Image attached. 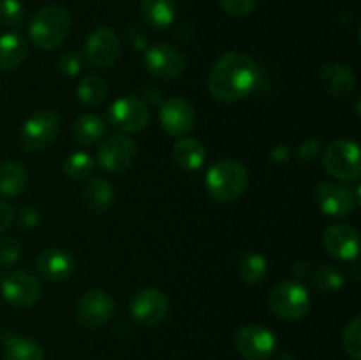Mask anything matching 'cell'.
I'll return each mask as SVG.
<instances>
[{
	"instance_id": "7",
	"label": "cell",
	"mask_w": 361,
	"mask_h": 360,
	"mask_svg": "<svg viewBox=\"0 0 361 360\" xmlns=\"http://www.w3.org/2000/svg\"><path fill=\"white\" fill-rule=\"evenodd\" d=\"M137 159V145L126 134L108 136L97 148V164L109 173L129 169Z\"/></svg>"
},
{
	"instance_id": "4",
	"label": "cell",
	"mask_w": 361,
	"mask_h": 360,
	"mask_svg": "<svg viewBox=\"0 0 361 360\" xmlns=\"http://www.w3.org/2000/svg\"><path fill=\"white\" fill-rule=\"evenodd\" d=\"M271 313L286 321H296L307 314L310 307V295L298 281H282L271 288L268 295Z\"/></svg>"
},
{
	"instance_id": "30",
	"label": "cell",
	"mask_w": 361,
	"mask_h": 360,
	"mask_svg": "<svg viewBox=\"0 0 361 360\" xmlns=\"http://www.w3.org/2000/svg\"><path fill=\"white\" fill-rule=\"evenodd\" d=\"M312 282L317 292L328 295V293H335L341 289L342 282H344V275H342V272L335 265H323V267L316 270Z\"/></svg>"
},
{
	"instance_id": "41",
	"label": "cell",
	"mask_w": 361,
	"mask_h": 360,
	"mask_svg": "<svg viewBox=\"0 0 361 360\" xmlns=\"http://www.w3.org/2000/svg\"><path fill=\"white\" fill-rule=\"evenodd\" d=\"M277 360H296V359H293L291 355H281Z\"/></svg>"
},
{
	"instance_id": "21",
	"label": "cell",
	"mask_w": 361,
	"mask_h": 360,
	"mask_svg": "<svg viewBox=\"0 0 361 360\" xmlns=\"http://www.w3.org/2000/svg\"><path fill=\"white\" fill-rule=\"evenodd\" d=\"M4 360H42L44 353L42 348L32 339L18 335L14 332L2 334Z\"/></svg>"
},
{
	"instance_id": "1",
	"label": "cell",
	"mask_w": 361,
	"mask_h": 360,
	"mask_svg": "<svg viewBox=\"0 0 361 360\" xmlns=\"http://www.w3.org/2000/svg\"><path fill=\"white\" fill-rule=\"evenodd\" d=\"M259 83V66L245 53L228 52L212 67L208 90L215 101L235 102L249 97Z\"/></svg>"
},
{
	"instance_id": "31",
	"label": "cell",
	"mask_w": 361,
	"mask_h": 360,
	"mask_svg": "<svg viewBox=\"0 0 361 360\" xmlns=\"http://www.w3.org/2000/svg\"><path fill=\"white\" fill-rule=\"evenodd\" d=\"M342 344L351 359H361V316H355L344 328Z\"/></svg>"
},
{
	"instance_id": "6",
	"label": "cell",
	"mask_w": 361,
	"mask_h": 360,
	"mask_svg": "<svg viewBox=\"0 0 361 360\" xmlns=\"http://www.w3.org/2000/svg\"><path fill=\"white\" fill-rule=\"evenodd\" d=\"M60 131V119L53 109H39L27 119L21 129V148L37 152L53 143Z\"/></svg>"
},
{
	"instance_id": "33",
	"label": "cell",
	"mask_w": 361,
	"mask_h": 360,
	"mask_svg": "<svg viewBox=\"0 0 361 360\" xmlns=\"http://www.w3.org/2000/svg\"><path fill=\"white\" fill-rule=\"evenodd\" d=\"M81 66H83V60H81L80 53L73 52V49L62 53L59 56V60H56V71L66 78L76 76L81 71Z\"/></svg>"
},
{
	"instance_id": "32",
	"label": "cell",
	"mask_w": 361,
	"mask_h": 360,
	"mask_svg": "<svg viewBox=\"0 0 361 360\" xmlns=\"http://www.w3.org/2000/svg\"><path fill=\"white\" fill-rule=\"evenodd\" d=\"M25 9L20 0H0V25L16 28L23 23Z\"/></svg>"
},
{
	"instance_id": "23",
	"label": "cell",
	"mask_w": 361,
	"mask_h": 360,
	"mask_svg": "<svg viewBox=\"0 0 361 360\" xmlns=\"http://www.w3.org/2000/svg\"><path fill=\"white\" fill-rule=\"evenodd\" d=\"M83 203L94 214H102L113 203V186L102 176H94L83 187Z\"/></svg>"
},
{
	"instance_id": "13",
	"label": "cell",
	"mask_w": 361,
	"mask_h": 360,
	"mask_svg": "<svg viewBox=\"0 0 361 360\" xmlns=\"http://www.w3.org/2000/svg\"><path fill=\"white\" fill-rule=\"evenodd\" d=\"M85 56L99 69H109L120 59V39L111 28H97L85 42Z\"/></svg>"
},
{
	"instance_id": "3",
	"label": "cell",
	"mask_w": 361,
	"mask_h": 360,
	"mask_svg": "<svg viewBox=\"0 0 361 360\" xmlns=\"http://www.w3.org/2000/svg\"><path fill=\"white\" fill-rule=\"evenodd\" d=\"M71 14L62 6H44L32 16L28 37L37 48H59L71 32Z\"/></svg>"
},
{
	"instance_id": "34",
	"label": "cell",
	"mask_w": 361,
	"mask_h": 360,
	"mask_svg": "<svg viewBox=\"0 0 361 360\" xmlns=\"http://www.w3.org/2000/svg\"><path fill=\"white\" fill-rule=\"evenodd\" d=\"M20 254L21 244L16 239H11V236L0 239V265L2 267H9V265L16 263L20 260Z\"/></svg>"
},
{
	"instance_id": "12",
	"label": "cell",
	"mask_w": 361,
	"mask_h": 360,
	"mask_svg": "<svg viewBox=\"0 0 361 360\" xmlns=\"http://www.w3.org/2000/svg\"><path fill=\"white\" fill-rule=\"evenodd\" d=\"M187 60L178 48L171 44L152 46L145 53V67L155 80H175L185 71Z\"/></svg>"
},
{
	"instance_id": "27",
	"label": "cell",
	"mask_w": 361,
	"mask_h": 360,
	"mask_svg": "<svg viewBox=\"0 0 361 360\" xmlns=\"http://www.w3.org/2000/svg\"><path fill=\"white\" fill-rule=\"evenodd\" d=\"M78 99L87 106H101L108 97V85L97 74H87L78 83Z\"/></svg>"
},
{
	"instance_id": "29",
	"label": "cell",
	"mask_w": 361,
	"mask_h": 360,
	"mask_svg": "<svg viewBox=\"0 0 361 360\" xmlns=\"http://www.w3.org/2000/svg\"><path fill=\"white\" fill-rule=\"evenodd\" d=\"M95 168V159L87 152H73L69 157L63 161V173L71 180H85L90 179Z\"/></svg>"
},
{
	"instance_id": "17",
	"label": "cell",
	"mask_w": 361,
	"mask_h": 360,
	"mask_svg": "<svg viewBox=\"0 0 361 360\" xmlns=\"http://www.w3.org/2000/svg\"><path fill=\"white\" fill-rule=\"evenodd\" d=\"M323 244L330 256L342 261H351L360 253V233L349 224H334L324 232Z\"/></svg>"
},
{
	"instance_id": "11",
	"label": "cell",
	"mask_w": 361,
	"mask_h": 360,
	"mask_svg": "<svg viewBox=\"0 0 361 360\" xmlns=\"http://www.w3.org/2000/svg\"><path fill=\"white\" fill-rule=\"evenodd\" d=\"M4 300L14 307H32L41 299V282L25 270H13L6 274L0 282Z\"/></svg>"
},
{
	"instance_id": "18",
	"label": "cell",
	"mask_w": 361,
	"mask_h": 360,
	"mask_svg": "<svg viewBox=\"0 0 361 360\" xmlns=\"http://www.w3.org/2000/svg\"><path fill=\"white\" fill-rule=\"evenodd\" d=\"M74 267H76V261H74L73 254L66 249H60V247L44 249L35 260V268L41 274V277L53 282L69 279L73 275Z\"/></svg>"
},
{
	"instance_id": "40",
	"label": "cell",
	"mask_w": 361,
	"mask_h": 360,
	"mask_svg": "<svg viewBox=\"0 0 361 360\" xmlns=\"http://www.w3.org/2000/svg\"><path fill=\"white\" fill-rule=\"evenodd\" d=\"M293 274H295L296 279H305L309 277L310 274V263L305 260H300L293 265Z\"/></svg>"
},
{
	"instance_id": "36",
	"label": "cell",
	"mask_w": 361,
	"mask_h": 360,
	"mask_svg": "<svg viewBox=\"0 0 361 360\" xmlns=\"http://www.w3.org/2000/svg\"><path fill=\"white\" fill-rule=\"evenodd\" d=\"M321 152V141L316 138H307L298 148V159L302 162H310L319 155Z\"/></svg>"
},
{
	"instance_id": "24",
	"label": "cell",
	"mask_w": 361,
	"mask_h": 360,
	"mask_svg": "<svg viewBox=\"0 0 361 360\" xmlns=\"http://www.w3.org/2000/svg\"><path fill=\"white\" fill-rule=\"evenodd\" d=\"M141 14L152 28L161 30L175 21V0H141Z\"/></svg>"
},
{
	"instance_id": "20",
	"label": "cell",
	"mask_w": 361,
	"mask_h": 360,
	"mask_svg": "<svg viewBox=\"0 0 361 360\" xmlns=\"http://www.w3.org/2000/svg\"><path fill=\"white\" fill-rule=\"evenodd\" d=\"M173 159L182 169L196 172L207 161V148L196 138L182 136L173 145Z\"/></svg>"
},
{
	"instance_id": "19",
	"label": "cell",
	"mask_w": 361,
	"mask_h": 360,
	"mask_svg": "<svg viewBox=\"0 0 361 360\" xmlns=\"http://www.w3.org/2000/svg\"><path fill=\"white\" fill-rule=\"evenodd\" d=\"M321 85L334 97H348L356 87V76L348 64L330 62L321 69Z\"/></svg>"
},
{
	"instance_id": "15",
	"label": "cell",
	"mask_w": 361,
	"mask_h": 360,
	"mask_svg": "<svg viewBox=\"0 0 361 360\" xmlns=\"http://www.w3.org/2000/svg\"><path fill=\"white\" fill-rule=\"evenodd\" d=\"M168 296L159 288H145L137 293L130 304V314L137 323L145 327L159 325L168 314Z\"/></svg>"
},
{
	"instance_id": "38",
	"label": "cell",
	"mask_w": 361,
	"mask_h": 360,
	"mask_svg": "<svg viewBox=\"0 0 361 360\" xmlns=\"http://www.w3.org/2000/svg\"><path fill=\"white\" fill-rule=\"evenodd\" d=\"M293 147H289V145H277V147L271 148L270 152V157L271 161L277 162V164H282V162H288L289 159H291L293 155Z\"/></svg>"
},
{
	"instance_id": "14",
	"label": "cell",
	"mask_w": 361,
	"mask_h": 360,
	"mask_svg": "<svg viewBox=\"0 0 361 360\" xmlns=\"http://www.w3.org/2000/svg\"><path fill=\"white\" fill-rule=\"evenodd\" d=\"M314 200L321 212L331 215V217H348L356 208V201L351 191L335 182H323L316 186Z\"/></svg>"
},
{
	"instance_id": "35",
	"label": "cell",
	"mask_w": 361,
	"mask_h": 360,
	"mask_svg": "<svg viewBox=\"0 0 361 360\" xmlns=\"http://www.w3.org/2000/svg\"><path fill=\"white\" fill-rule=\"evenodd\" d=\"M257 2H259V0H219L222 9H224L229 16L235 18H242L252 13V11L256 9Z\"/></svg>"
},
{
	"instance_id": "8",
	"label": "cell",
	"mask_w": 361,
	"mask_h": 360,
	"mask_svg": "<svg viewBox=\"0 0 361 360\" xmlns=\"http://www.w3.org/2000/svg\"><path fill=\"white\" fill-rule=\"evenodd\" d=\"M235 348L245 360H268L277 349V339L270 328L250 323L236 332Z\"/></svg>"
},
{
	"instance_id": "25",
	"label": "cell",
	"mask_w": 361,
	"mask_h": 360,
	"mask_svg": "<svg viewBox=\"0 0 361 360\" xmlns=\"http://www.w3.org/2000/svg\"><path fill=\"white\" fill-rule=\"evenodd\" d=\"M104 133L106 122L94 113H85V115L78 116L73 124V138L85 147L97 143L104 136Z\"/></svg>"
},
{
	"instance_id": "10",
	"label": "cell",
	"mask_w": 361,
	"mask_h": 360,
	"mask_svg": "<svg viewBox=\"0 0 361 360\" xmlns=\"http://www.w3.org/2000/svg\"><path fill=\"white\" fill-rule=\"evenodd\" d=\"M108 122L123 133H140L150 122V109L140 97L126 95L111 104Z\"/></svg>"
},
{
	"instance_id": "37",
	"label": "cell",
	"mask_w": 361,
	"mask_h": 360,
	"mask_svg": "<svg viewBox=\"0 0 361 360\" xmlns=\"http://www.w3.org/2000/svg\"><path fill=\"white\" fill-rule=\"evenodd\" d=\"M14 221V210L7 201L0 200V233L6 232Z\"/></svg>"
},
{
	"instance_id": "22",
	"label": "cell",
	"mask_w": 361,
	"mask_h": 360,
	"mask_svg": "<svg viewBox=\"0 0 361 360\" xmlns=\"http://www.w3.org/2000/svg\"><path fill=\"white\" fill-rule=\"evenodd\" d=\"M28 55V44L23 35L7 32L0 35V69L13 71L25 62Z\"/></svg>"
},
{
	"instance_id": "16",
	"label": "cell",
	"mask_w": 361,
	"mask_h": 360,
	"mask_svg": "<svg viewBox=\"0 0 361 360\" xmlns=\"http://www.w3.org/2000/svg\"><path fill=\"white\" fill-rule=\"evenodd\" d=\"M161 124L162 129L175 138L187 136L192 131L196 115L194 108L182 97H169L161 106Z\"/></svg>"
},
{
	"instance_id": "2",
	"label": "cell",
	"mask_w": 361,
	"mask_h": 360,
	"mask_svg": "<svg viewBox=\"0 0 361 360\" xmlns=\"http://www.w3.org/2000/svg\"><path fill=\"white\" fill-rule=\"evenodd\" d=\"M208 194L219 203H233L245 194L249 186V172L235 159H221L214 162L204 179Z\"/></svg>"
},
{
	"instance_id": "26",
	"label": "cell",
	"mask_w": 361,
	"mask_h": 360,
	"mask_svg": "<svg viewBox=\"0 0 361 360\" xmlns=\"http://www.w3.org/2000/svg\"><path fill=\"white\" fill-rule=\"evenodd\" d=\"M27 187V172L16 161H6L0 164V194L16 198Z\"/></svg>"
},
{
	"instance_id": "39",
	"label": "cell",
	"mask_w": 361,
	"mask_h": 360,
	"mask_svg": "<svg viewBox=\"0 0 361 360\" xmlns=\"http://www.w3.org/2000/svg\"><path fill=\"white\" fill-rule=\"evenodd\" d=\"M20 221L23 226L32 228V226L39 224V214L32 207H25L23 210L20 212Z\"/></svg>"
},
{
	"instance_id": "5",
	"label": "cell",
	"mask_w": 361,
	"mask_h": 360,
	"mask_svg": "<svg viewBox=\"0 0 361 360\" xmlns=\"http://www.w3.org/2000/svg\"><path fill=\"white\" fill-rule=\"evenodd\" d=\"M323 166L331 176L344 182H355L361 175L360 147L351 140L331 141L323 152Z\"/></svg>"
},
{
	"instance_id": "9",
	"label": "cell",
	"mask_w": 361,
	"mask_h": 360,
	"mask_svg": "<svg viewBox=\"0 0 361 360\" xmlns=\"http://www.w3.org/2000/svg\"><path fill=\"white\" fill-rule=\"evenodd\" d=\"M115 313V300L104 289L94 288L85 292L76 302V320L87 328H99L108 323Z\"/></svg>"
},
{
	"instance_id": "28",
	"label": "cell",
	"mask_w": 361,
	"mask_h": 360,
	"mask_svg": "<svg viewBox=\"0 0 361 360\" xmlns=\"http://www.w3.org/2000/svg\"><path fill=\"white\" fill-rule=\"evenodd\" d=\"M268 263L263 254L245 253L238 260V274L249 284H256L267 277Z\"/></svg>"
}]
</instances>
